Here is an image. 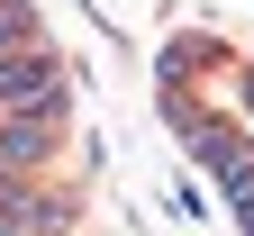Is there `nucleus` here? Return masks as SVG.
I'll list each match as a JSON object with an SVG mask.
<instances>
[{
	"label": "nucleus",
	"instance_id": "nucleus-4",
	"mask_svg": "<svg viewBox=\"0 0 254 236\" xmlns=\"http://www.w3.org/2000/svg\"><path fill=\"white\" fill-rule=\"evenodd\" d=\"M18 46H37V9L27 0H0V55H18Z\"/></svg>",
	"mask_w": 254,
	"mask_h": 236
},
{
	"label": "nucleus",
	"instance_id": "nucleus-2",
	"mask_svg": "<svg viewBox=\"0 0 254 236\" xmlns=\"http://www.w3.org/2000/svg\"><path fill=\"white\" fill-rule=\"evenodd\" d=\"M64 146V100L0 109V182H46V155Z\"/></svg>",
	"mask_w": 254,
	"mask_h": 236
},
{
	"label": "nucleus",
	"instance_id": "nucleus-1",
	"mask_svg": "<svg viewBox=\"0 0 254 236\" xmlns=\"http://www.w3.org/2000/svg\"><path fill=\"white\" fill-rule=\"evenodd\" d=\"M173 127H182L190 163H209L218 191H227V209L245 218V209H254V137H245V127H227V118H190V109H173Z\"/></svg>",
	"mask_w": 254,
	"mask_h": 236
},
{
	"label": "nucleus",
	"instance_id": "nucleus-3",
	"mask_svg": "<svg viewBox=\"0 0 254 236\" xmlns=\"http://www.w3.org/2000/svg\"><path fill=\"white\" fill-rule=\"evenodd\" d=\"M37 100H64V55L37 37L18 55H0V109H37Z\"/></svg>",
	"mask_w": 254,
	"mask_h": 236
},
{
	"label": "nucleus",
	"instance_id": "nucleus-5",
	"mask_svg": "<svg viewBox=\"0 0 254 236\" xmlns=\"http://www.w3.org/2000/svg\"><path fill=\"white\" fill-rule=\"evenodd\" d=\"M236 91H245V109H254V64H245V82H236Z\"/></svg>",
	"mask_w": 254,
	"mask_h": 236
}]
</instances>
